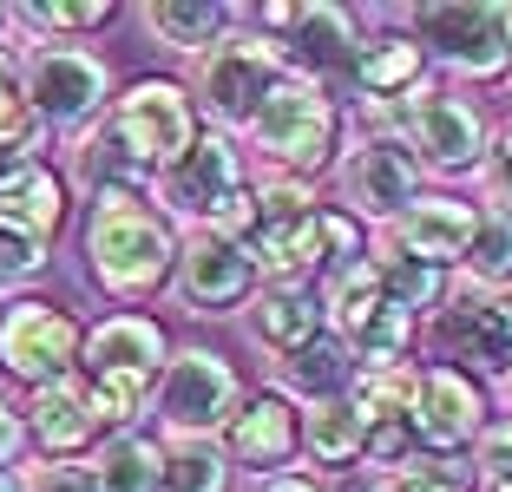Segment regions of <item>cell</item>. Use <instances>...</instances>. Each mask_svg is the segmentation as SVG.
Instances as JSON below:
<instances>
[{
	"label": "cell",
	"mask_w": 512,
	"mask_h": 492,
	"mask_svg": "<svg viewBox=\"0 0 512 492\" xmlns=\"http://www.w3.org/2000/svg\"><path fill=\"white\" fill-rule=\"evenodd\" d=\"M158 407H165L171 427L204 433V427H217V420L237 407V374H230L217 355L191 348V355L171 361V374H165V401H158Z\"/></svg>",
	"instance_id": "11"
},
{
	"label": "cell",
	"mask_w": 512,
	"mask_h": 492,
	"mask_svg": "<svg viewBox=\"0 0 512 492\" xmlns=\"http://www.w3.org/2000/svg\"><path fill=\"white\" fill-rule=\"evenodd\" d=\"M381 492H460L453 473H407V479H388Z\"/></svg>",
	"instance_id": "37"
},
{
	"label": "cell",
	"mask_w": 512,
	"mask_h": 492,
	"mask_svg": "<svg viewBox=\"0 0 512 492\" xmlns=\"http://www.w3.org/2000/svg\"><path fill=\"white\" fill-rule=\"evenodd\" d=\"M348 191H355V204L368 217H401L414 204V158H407V145H394V138L368 145L355 158V171H348Z\"/></svg>",
	"instance_id": "15"
},
{
	"label": "cell",
	"mask_w": 512,
	"mask_h": 492,
	"mask_svg": "<svg viewBox=\"0 0 512 492\" xmlns=\"http://www.w3.org/2000/svg\"><path fill=\"white\" fill-rule=\"evenodd\" d=\"M33 112H27V92H20V79H14V66L0 60V138H20V132H33Z\"/></svg>",
	"instance_id": "33"
},
{
	"label": "cell",
	"mask_w": 512,
	"mask_h": 492,
	"mask_svg": "<svg viewBox=\"0 0 512 492\" xmlns=\"http://www.w3.org/2000/svg\"><path fill=\"white\" fill-rule=\"evenodd\" d=\"M289 374H296L309 394H329V388H342V374H348V361H342V342H329V335H316L309 348H296L289 355Z\"/></svg>",
	"instance_id": "31"
},
{
	"label": "cell",
	"mask_w": 512,
	"mask_h": 492,
	"mask_svg": "<svg viewBox=\"0 0 512 492\" xmlns=\"http://www.w3.org/2000/svg\"><path fill=\"white\" fill-rule=\"evenodd\" d=\"M414 368L407 361H388V368H362L355 374V414H362V427L368 433H381V427H407V414H414Z\"/></svg>",
	"instance_id": "21"
},
{
	"label": "cell",
	"mask_w": 512,
	"mask_h": 492,
	"mask_svg": "<svg viewBox=\"0 0 512 492\" xmlns=\"http://www.w3.org/2000/svg\"><path fill=\"white\" fill-rule=\"evenodd\" d=\"M421 33H427V46H440V60L460 66V73H499L512 53L499 7H427Z\"/></svg>",
	"instance_id": "10"
},
{
	"label": "cell",
	"mask_w": 512,
	"mask_h": 492,
	"mask_svg": "<svg viewBox=\"0 0 512 492\" xmlns=\"http://www.w3.org/2000/svg\"><path fill=\"white\" fill-rule=\"evenodd\" d=\"M33 433H40V447H53V453L92 440L86 388H79L73 374H66V381H46V388H33Z\"/></svg>",
	"instance_id": "22"
},
{
	"label": "cell",
	"mask_w": 512,
	"mask_h": 492,
	"mask_svg": "<svg viewBox=\"0 0 512 492\" xmlns=\"http://www.w3.org/2000/svg\"><path fill=\"white\" fill-rule=\"evenodd\" d=\"M40 138H46L40 125H33V132H20V138H0V191H7L20 171H33V164H40V158H33V151H40Z\"/></svg>",
	"instance_id": "34"
},
{
	"label": "cell",
	"mask_w": 512,
	"mask_h": 492,
	"mask_svg": "<svg viewBox=\"0 0 512 492\" xmlns=\"http://www.w3.org/2000/svg\"><path fill=\"white\" fill-rule=\"evenodd\" d=\"M14 453H20V420L0 407V460H14Z\"/></svg>",
	"instance_id": "38"
},
{
	"label": "cell",
	"mask_w": 512,
	"mask_h": 492,
	"mask_svg": "<svg viewBox=\"0 0 512 492\" xmlns=\"http://www.w3.org/2000/svg\"><path fill=\"white\" fill-rule=\"evenodd\" d=\"M407 335H414V315H407L401 302L381 296V309L355 328V355H368V368H388V361L407 355Z\"/></svg>",
	"instance_id": "28"
},
{
	"label": "cell",
	"mask_w": 512,
	"mask_h": 492,
	"mask_svg": "<svg viewBox=\"0 0 512 492\" xmlns=\"http://www.w3.org/2000/svg\"><path fill=\"white\" fill-rule=\"evenodd\" d=\"M40 256H46V243L0 230V283H7V276H27V269H40Z\"/></svg>",
	"instance_id": "35"
},
{
	"label": "cell",
	"mask_w": 512,
	"mask_h": 492,
	"mask_svg": "<svg viewBox=\"0 0 512 492\" xmlns=\"http://www.w3.org/2000/svg\"><path fill=\"white\" fill-rule=\"evenodd\" d=\"M414 414H421L414 427H421L427 447H460V440L480 433V394L453 368H434V374H421V388H414Z\"/></svg>",
	"instance_id": "13"
},
{
	"label": "cell",
	"mask_w": 512,
	"mask_h": 492,
	"mask_svg": "<svg viewBox=\"0 0 512 492\" xmlns=\"http://www.w3.org/2000/svg\"><path fill=\"white\" fill-rule=\"evenodd\" d=\"M302 440H309V453H316L322 466H348L368 447V427L348 401H322L316 414H309V427H302Z\"/></svg>",
	"instance_id": "25"
},
{
	"label": "cell",
	"mask_w": 512,
	"mask_h": 492,
	"mask_svg": "<svg viewBox=\"0 0 512 492\" xmlns=\"http://www.w3.org/2000/svg\"><path fill=\"white\" fill-rule=\"evenodd\" d=\"M165 486L171 492H224V453L197 433V440H178L165 453Z\"/></svg>",
	"instance_id": "27"
},
{
	"label": "cell",
	"mask_w": 512,
	"mask_h": 492,
	"mask_svg": "<svg viewBox=\"0 0 512 492\" xmlns=\"http://www.w3.org/2000/svg\"><path fill=\"white\" fill-rule=\"evenodd\" d=\"M440 335L473 368H506L512 361V302H460V309H447Z\"/></svg>",
	"instance_id": "17"
},
{
	"label": "cell",
	"mask_w": 512,
	"mask_h": 492,
	"mask_svg": "<svg viewBox=\"0 0 512 492\" xmlns=\"http://www.w3.org/2000/svg\"><path fill=\"white\" fill-rule=\"evenodd\" d=\"M106 99V66L92 53H73V46H53L40 53L27 73V112L33 119H60V125H79L99 112Z\"/></svg>",
	"instance_id": "9"
},
{
	"label": "cell",
	"mask_w": 512,
	"mask_h": 492,
	"mask_svg": "<svg viewBox=\"0 0 512 492\" xmlns=\"http://www.w3.org/2000/svg\"><path fill=\"white\" fill-rule=\"evenodd\" d=\"M329 309H335V322H342L348 335H355V328H362L368 315L381 309V269H375V263H348L342 276H335Z\"/></svg>",
	"instance_id": "29"
},
{
	"label": "cell",
	"mask_w": 512,
	"mask_h": 492,
	"mask_svg": "<svg viewBox=\"0 0 512 492\" xmlns=\"http://www.w3.org/2000/svg\"><path fill=\"white\" fill-rule=\"evenodd\" d=\"M119 138L138 164H171L191 145V105L171 79H145L119 99Z\"/></svg>",
	"instance_id": "8"
},
{
	"label": "cell",
	"mask_w": 512,
	"mask_h": 492,
	"mask_svg": "<svg viewBox=\"0 0 512 492\" xmlns=\"http://www.w3.org/2000/svg\"><path fill=\"white\" fill-rule=\"evenodd\" d=\"M407 132H414V145H421L440 171H467V164H480V145H486L480 112L460 105V99H447V92H421L414 112H407Z\"/></svg>",
	"instance_id": "12"
},
{
	"label": "cell",
	"mask_w": 512,
	"mask_h": 492,
	"mask_svg": "<svg viewBox=\"0 0 512 492\" xmlns=\"http://www.w3.org/2000/svg\"><path fill=\"white\" fill-rule=\"evenodd\" d=\"M145 27L165 46H184V53L204 46V53H211L217 27H224V7H204V0H158V7H145Z\"/></svg>",
	"instance_id": "24"
},
{
	"label": "cell",
	"mask_w": 512,
	"mask_h": 492,
	"mask_svg": "<svg viewBox=\"0 0 512 492\" xmlns=\"http://www.w3.org/2000/svg\"><path fill=\"white\" fill-rule=\"evenodd\" d=\"M270 492H316V486H302V479H276Z\"/></svg>",
	"instance_id": "40"
},
{
	"label": "cell",
	"mask_w": 512,
	"mask_h": 492,
	"mask_svg": "<svg viewBox=\"0 0 512 492\" xmlns=\"http://www.w3.org/2000/svg\"><path fill=\"white\" fill-rule=\"evenodd\" d=\"M33 27H106L112 7L106 0H46V7H27Z\"/></svg>",
	"instance_id": "32"
},
{
	"label": "cell",
	"mask_w": 512,
	"mask_h": 492,
	"mask_svg": "<svg viewBox=\"0 0 512 492\" xmlns=\"http://www.w3.org/2000/svg\"><path fill=\"white\" fill-rule=\"evenodd\" d=\"M86 361H92L86 414L92 420H132L145 407V388H151V374H158V361H165V335L145 315H112V322L92 328Z\"/></svg>",
	"instance_id": "1"
},
{
	"label": "cell",
	"mask_w": 512,
	"mask_h": 492,
	"mask_svg": "<svg viewBox=\"0 0 512 492\" xmlns=\"http://www.w3.org/2000/svg\"><path fill=\"white\" fill-rule=\"evenodd\" d=\"M506 433H512V427H506Z\"/></svg>",
	"instance_id": "44"
},
{
	"label": "cell",
	"mask_w": 512,
	"mask_h": 492,
	"mask_svg": "<svg viewBox=\"0 0 512 492\" xmlns=\"http://www.w3.org/2000/svg\"><path fill=\"white\" fill-rule=\"evenodd\" d=\"M73 355H79V328L66 309L53 302H14L0 315V368L46 388V381H66L73 374Z\"/></svg>",
	"instance_id": "6"
},
{
	"label": "cell",
	"mask_w": 512,
	"mask_h": 492,
	"mask_svg": "<svg viewBox=\"0 0 512 492\" xmlns=\"http://www.w3.org/2000/svg\"><path fill=\"white\" fill-rule=\"evenodd\" d=\"M165 197L178 210H191V217H204L211 230H237V224L256 217L230 138H191V145L165 164Z\"/></svg>",
	"instance_id": "3"
},
{
	"label": "cell",
	"mask_w": 512,
	"mask_h": 492,
	"mask_svg": "<svg viewBox=\"0 0 512 492\" xmlns=\"http://www.w3.org/2000/svg\"><path fill=\"white\" fill-rule=\"evenodd\" d=\"M401 243H407V256H421V263H453V256H467L473 204H453V197H421V204H407L401 210Z\"/></svg>",
	"instance_id": "14"
},
{
	"label": "cell",
	"mask_w": 512,
	"mask_h": 492,
	"mask_svg": "<svg viewBox=\"0 0 512 492\" xmlns=\"http://www.w3.org/2000/svg\"><path fill=\"white\" fill-rule=\"evenodd\" d=\"M467 263H473V276H480V283H512V204L473 217Z\"/></svg>",
	"instance_id": "26"
},
{
	"label": "cell",
	"mask_w": 512,
	"mask_h": 492,
	"mask_svg": "<svg viewBox=\"0 0 512 492\" xmlns=\"http://www.w3.org/2000/svg\"><path fill=\"white\" fill-rule=\"evenodd\" d=\"M414 73H421V46H407V40H388V46H375V53L355 60V79H362L368 92H394Z\"/></svg>",
	"instance_id": "30"
},
{
	"label": "cell",
	"mask_w": 512,
	"mask_h": 492,
	"mask_svg": "<svg viewBox=\"0 0 512 492\" xmlns=\"http://www.w3.org/2000/svg\"><path fill=\"white\" fill-rule=\"evenodd\" d=\"M0 492H14V479H7V473H0Z\"/></svg>",
	"instance_id": "42"
},
{
	"label": "cell",
	"mask_w": 512,
	"mask_h": 492,
	"mask_svg": "<svg viewBox=\"0 0 512 492\" xmlns=\"http://www.w3.org/2000/svg\"><path fill=\"white\" fill-rule=\"evenodd\" d=\"M250 322H256V335H263L270 348L296 355V348L316 342L322 309H316V296H309V289H270V296H263V302L250 309Z\"/></svg>",
	"instance_id": "23"
},
{
	"label": "cell",
	"mask_w": 512,
	"mask_h": 492,
	"mask_svg": "<svg viewBox=\"0 0 512 492\" xmlns=\"http://www.w3.org/2000/svg\"><path fill=\"white\" fill-rule=\"evenodd\" d=\"M506 394H512V381H506Z\"/></svg>",
	"instance_id": "43"
},
{
	"label": "cell",
	"mask_w": 512,
	"mask_h": 492,
	"mask_svg": "<svg viewBox=\"0 0 512 492\" xmlns=\"http://www.w3.org/2000/svg\"><path fill=\"white\" fill-rule=\"evenodd\" d=\"M302 427L296 414H289V401H276V394H263V401H250L237 420H230V453L250 466H283L289 453H296Z\"/></svg>",
	"instance_id": "16"
},
{
	"label": "cell",
	"mask_w": 512,
	"mask_h": 492,
	"mask_svg": "<svg viewBox=\"0 0 512 492\" xmlns=\"http://www.w3.org/2000/svg\"><path fill=\"white\" fill-rule=\"evenodd\" d=\"M250 250H243L230 230H211V224H197L191 237H184V256H178V296L191 302V309H230V302L250 296Z\"/></svg>",
	"instance_id": "7"
},
{
	"label": "cell",
	"mask_w": 512,
	"mask_h": 492,
	"mask_svg": "<svg viewBox=\"0 0 512 492\" xmlns=\"http://www.w3.org/2000/svg\"><path fill=\"white\" fill-rule=\"evenodd\" d=\"M86 256L112 296H145L151 283H165V269H171V230L158 217H145L132 197L112 191L86 230Z\"/></svg>",
	"instance_id": "2"
},
{
	"label": "cell",
	"mask_w": 512,
	"mask_h": 492,
	"mask_svg": "<svg viewBox=\"0 0 512 492\" xmlns=\"http://www.w3.org/2000/svg\"><path fill=\"white\" fill-rule=\"evenodd\" d=\"M493 178H499V191L512 197V132H506V145H499V158H493Z\"/></svg>",
	"instance_id": "39"
},
{
	"label": "cell",
	"mask_w": 512,
	"mask_h": 492,
	"mask_svg": "<svg viewBox=\"0 0 512 492\" xmlns=\"http://www.w3.org/2000/svg\"><path fill=\"white\" fill-rule=\"evenodd\" d=\"M60 210H66V191H60V178L53 171H20L7 191H0V230H14V237H33V243H46L53 230H60Z\"/></svg>",
	"instance_id": "18"
},
{
	"label": "cell",
	"mask_w": 512,
	"mask_h": 492,
	"mask_svg": "<svg viewBox=\"0 0 512 492\" xmlns=\"http://www.w3.org/2000/svg\"><path fill=\"white\" fill-rule=\"evenodd\" d=\"M499 14H506V40H512V7H499Z\"/></svg>",
	"instance_id": "41"
},
{
	"label": "cell",
	"mask_w": 512,
	"mask_h": 492,
	"mask_svg": "<svg viewBox=\"0 0 512 492\" xmlns=\"http://www.w3.org/2000/svg\"><path fill=\"white\" fill-rule=\"evenodd\" d=\"M283 86V53L270 40H217L197 66V99L224 125H250V112Z\"/></svg>",
	"instance_id": "5"
},
{
	"label": "cell",
	"mask_w": 512,
	"mask_h": 492,
	"mask_svg": "<svg viewBox=\"0 0 512 492\" xmlns=\"http://www.w3.org/2000/svg\"><path fill=\"white\" fill-rule=\"evenodd\" d=\"M250 138L270 151V158L296 164V171H316L335 145V112H329L316 79H283V86L250 112Z\"/></svg>",
	"instance_id": "4"
},
{
	"label": "cell",
	"mask_w": 512,
	"mask_h": 492,
	"mask_svg": "<svg viewBox=\"0 0 512 492\" xmlns=\"http://www.w3.org/2000/svg\"><path fill=\"white\" fill-rule=\"evenodd\" d=\"M92 492H165V453L138 433H119L92 460Z\"/></svg>",
	"instance_id": "20"
},
{
	"label": "cell",
	"mask_w": 512,
	"mask_h": 492,
	"mask_svg": "<svg viewBox=\"0 0 512 492\" xmlns=\"http://www.w3.org/2000/svg\"><path fill=\"white\" fill-rule=\"evenodd\" d=\"M27 492H92V473H79V466H40L27 479Z\"/></svg>",
	"instance_id": "36"
},
{
	"label": "cell",
	"mask_w": 512,
	"mask_h": 492,
	"mask_svg": "<svg viewBox=\"0 0 512 492\" xmlns=\"http://www.w3.org/2000/svg\"><path fill=\"white\" fill-rule=\"evenodd\" d=\"M289 27L309 73H355V20L342 7H296Z\"/></svg>",
	"instance_id": "19"
}]
</instances>
